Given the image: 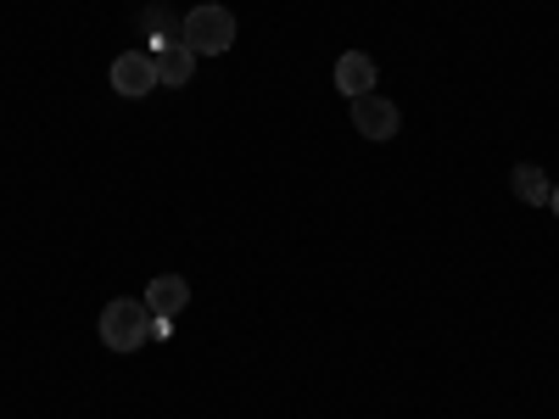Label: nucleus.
<instances>
[{"label":"nucleus","instance_id":"obj_6","mask_svg":"<svg viewBox=\"0 0 559 419\" xmlns=\"http://www.w3.org/2000/svg\"><path fill=\"white\" fill-rule=\"evenodd\" d=\"M336 89L353 101V96H369L376 89V57L369 51H347L342 62H336Z\"/></svg>","mask_w":559,"mask_h":419},{"label":"nucleus","instance_id":"obj_5","mask_svg":"<svg viewBox=\"0 0 559 419\" xmlns=\"http://www.w3.org/2000/svg\"><path fill=\"white\" fill-rule=\"evenodd\" d=\"M157 84H174V89H185V84H191L197 79V51H191V45H157Z\"/></svg>","mask_w":559,"mask_h":419},{"label":"nucleus","instance_id":"obj_8","mask_svg":"<svg viewBox=\"0 0 559 419\" xmlns=\"http://www.w3.org/2000/svg\"><path fill=\"white\" fill-rule=\"evenodd\" d=\"M509 191H515L526 207H548V196H554V184H548V173L537 168V163H521L515 173H509Z\"/></svg>","mask_w":559,"mask_h":419},{"label":"nucleus","instance_id":"obj_1","mask_svg":"<svg viewBox=\"0 0 559 419\" xmlns=\"http://www.w3.org/2000/svg\"><path fill=\"white\" fill-rule=\"evenodd\" d=\"M152 336V308L146 302H134V297H112L102 308V347L112 352H140Z\"/></svg>","mask_w":559,"mask_h":419},{"label":"nucleus","instance_id":"obj_7","mask_svg":"<svg viewBox=\"0 0 559 419\" xmlns=\"http://www.w3.org/2000/svg\"><path fill=\"white\" fill-rule=\"evenodd\" d=\"M185 302H191V286H185L179 274H163V279H152V286H146V308L157 319H179Z\"/></svg>","mask_w":559,"mask_h":419},{"label":"nucleus","instance_id":"obj_4","mask_svg":"<svg viewBox=\"0 0 559 419\" xmlns=\"http://www.w3.org/2000/svg\"><path fill=\"white\" fill-rule=\"evenodd\" d=\"M112 89H118V96H146V89H157V57L123 51L112 62Z\"/></svg>","mask_w":559,"mask_h":419},{"label":"nucleus","instance_id":"obj_9","mask_svg":"<svg viewBox=\"0 0 559 419\" xmlns=\"http://www.w3.org/2000/svg\"><path fill=\"white\" fill-rule=\"evenodd\" d=\"M548 213H554V218H559V184H554V196H548Z\"/></svg>","mask_w":559,"mask_h":419},{"label":"nucleus","instance_id":"obj_3","mask_svg":"<svg viewBox=\"0 0 559 419\" xmlns=\"http://www.w3.org/2000/svg\"><path fill=\"white\" fill-rule=\"evenodd\" d=\"M397 107L386 101V96H376V89H369V96H353V129L364 134V140H392L397 134Z\"/></svg>","mask_w":559,"mask_h":419},{"label":"nucleus","instance_id":"obj_2","mask_svg":"<svg viewBox=\"0 0 559 419\" xmlns=\"http://www.w3.org/2000/svg\"><path fill=\"white\" fill-rule=\"evenodd\" d=\"M179 45H191L197 57H224L229 45H236V12L229 7H191L179 28Z\"/></svg>","mask_w":559,"mask_h":419}]
</instances>
